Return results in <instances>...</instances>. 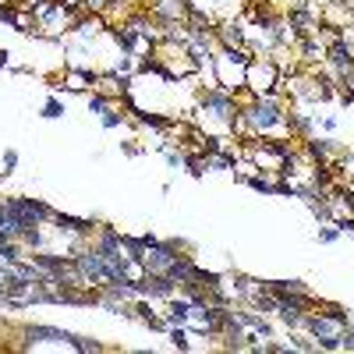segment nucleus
I'll list each match as a JSON object with an SVG mask.
<instances>
[{"mask_svg":"<svg viewBox=\"0 0 354 354\" xmlns=\"http://www.w3.org/2000/svg\"><path fill=\"white\" fill-rule=\"evenodd\" d=\"M53 220H57V227H68V230H89L92 227L89 220H74V216H64V212H53Z\"/></svg>","mask_w":354,"mask_h":354,"instance_id":"obj_4","label":"nucleus"},{"mask_svg":"<svg viewBox=\"0 0 354 354\" xmlns=\"http://www.w3.org/2000/svg\"><path fill=\"white\" fill-rule=\"evenodd\" d=\"M330 152V142H312V156H326Z\"/></svg>","mask_w":354,"mask_h":354,"instance_id":"obj_12","label":"nucleus"},{"mask_svg":"<svg viewBox=\"0 0 354 354\" xmlns=\"http://www.w3.org/2000/svg\"><path fill=\"white\" fill-rule=\"evenodd\" d=\"M333 61H337V64H351V50H347L344 43H337V46H333Z\"/></svg>","mask_w":354,"mask_h":354,"instance_id":"obj_8","label":"nucleus"},{"mask_svg":"<svg viewBox=\"0 0 354 354\" xmlns=\"http://www.w3.org/2000/svg\"><path fill=\"white\" fill-rule=\"evenodd\" d=\"M78 269H81L85 280H110V266L103 262L99 252H81L78 255Z\"/></svg>","mask_w":354,"mask_h":354,"instance_id":"obj_1","label":"nucleus"},{"mask_svg":"<svg viewBox=\"0 0 354 354\" xmlns=\"http://www.w3.org/2000/svg\"><path fill=\"white\" fill-rule=\"evenodd\" d=\"M4 167H7V174H11V170L18 167V152H11V149H7V156H4Z\"/></svg>","mask_w":354,"mask_h":354,"instance_id":"obj_13","label":"nucleus"},{"mask_svg":"<svg viewBox=\"0 0 354 354\" xmlns=\"http://www.w3.org/2000/svg\"><path fill=\"white\" fill-rule=\"evenodd\" d=\"M89 106H92L96 114H106V99H103V96H92V99H89Z\"/></svg>","mask_w":354,"mask_h":354,"instance_id":"obj_10","label":"nucleus"},{"mask_svg":"<svg viewBox=\"0 0 354 354\" xmlns=\"http://www.w3.org/2000/svg\"><path fill=\"white\" fill-rule=\"evenodd\" d=\"M135 287H139V294H149V297H170L177 283L170 280L167 273H152V277H145V280L135 283Z\"/></svg>","mask_w":354,"mask_h":354,"instance_id":"obj_2","label":"nucleus"},{"mask_svg":"<svg viewBox=\"0 0 354 354\" xmlns=\"http://www.w3.org/2000/svg\"><path fill=\"white\" fill-rule=\"evenodd\" d=\"M206 106H209V110H220V117H227V110H230V99H227V96H216V92H209V96H206Z\"/></svg>","mask_w":354,"mask_h":354,"instance_id":"obj_5","label":"nucleus"},{"mask_svg":"<svg viewBox=\"0 0 354 354\" xmlns=\"http://www.w3.org/2000/svg\"><path fill=\"white\" fill-rule=\"evenodd\" d=\"M248 121H252V128H273V124L280 121V114H277L273 103H255V106L248 110Z\"/></svg>","mask_w":354,"mask_h":354,"instance_id":"obj_3","label":"nucleus"},{"mask_svg":"<svg viewBox=\"0 0 354 354\" xmlns=\"http://www.w3.org/2000/svg\"><path fill=\"white\" fill-rule=\"evenodd\" d=\"M319 241H337V230H333V227H326V230H319Z\"/></svg>","mask_w":354,"mask_h":354,"instance_id":"obj_15","label":"nucleus"},{"mask_svg":"<svg viewBox=\"0 0 354 354\" xmlns=\"http://www.w3.org/2000/svg\"><path fill=\"white\" fill-rule=\"evenodd\" d=\"M117 124H121V117H117V114H106V117H103V128H106V131H114Z\"/></svg>","mask_w":354,"mask_h":354,"instance_id":"obj_11","label":"nucleus"},{"mask_svg":"<svg viewBox=\"0 0 354 354\" xmlns=\"http://www.w3.org/2000/svg\"><path fill=\"white\" fill-rule=\"evenodd\" d=\"M340 347H347V351H354V330H351V326L344 330V337H340Z\"/></svg>","mask_w":354,"mask_h":354,"instance_id":"obj_9","label":"nucleus"},{"mask_svg":"<svg viewBox=\"0 0 354 354\" xmlns=\"http://www.w3.org/2000/svg\"><path fill=\"white\" fill-rule=\"evenodd\" d=\"M43 117H50V121L64 117V103H61V99H46V106H43Z\"/></svg>","mask_w":354,"mask_h":354,"instance_id":"obj_6","label":"nucleus"},{"mask_svg":"<svg viewBox=\"0 0 354 354\" xmlns=\"http://www.w3.org/2000/svg\"><path fill=\"white\" fill-rule=\"evenodd\" d=\"M188 315H192V308H188V305H184V301H177V305H174V308H170V322H184V319H188Z\"/></svg>","mask_w":354,"mask_h":354,"instance_id":"obj_7","label":"nucleus"},{"mask_svg":"<svg viewBox=\"0 0 354 354\" xmlns=\"http://www.w3.org/2000/svg\"><path fill=\"white\" fill-rule=\"evenodd\" d=\"M170 340H174V347H181V351L188 347V340H184V333H181V330H174V333H170Z\"/></svg>","mask_w":354,"mask_h":354,"instance_id":"obj_14","label":"nucleus"},{"mask_svg":"<svg viewBox=\"0 0 354 354\" xmlns=\"http://www.w3.org/2000/svg\"><path fill=\"white\" fill-rule=\"evenodd\" d=\"M0 68H7V53L4 50H0Z\"/></svg>","mask_w":354,"mask_h":354,"instance_id":"obj_16","label":"nucleus"}]
</instances>
